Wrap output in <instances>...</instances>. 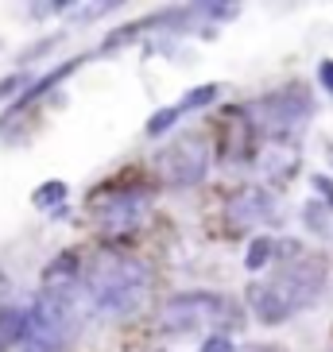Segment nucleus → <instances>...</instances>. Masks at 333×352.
<instances>
[{
  "label": "nucleus",
  "instance_id": "1",
  "mask_svg": "<svg viewBox=\"0 0 333 352\" xmlns=\"http://www.w3.org/2000/svg\"><path fill=\"white\" fill-rule=\"evenodd\" d=\"M322 294H325V263L306 256V259H294V263H283L268 279H260L248 290V302H252V314L264 325H283L287 318L310 310Z\"/></svg>",
  "mask_w": 333,
  "mask_h": 352
},
{
  "label": "nucleus",
  "instance_id": "2",
  "mask_svg": "<svg viewBox=\"0 0 333 352\" xmlns=\"http://www.w3.org/2000/svg\"><path fill=\"white\" fill-rule=\"evenodd\" d=\"M151 290V271L140 259L101 256L82 279V298L97 318H128L144 306Z\"/></svg>",
  "mask_w": 333,
  "mask_h": 352
},
{
  "label": "nucleus",
  "instance_id": "3",
  "mask_svg": "<svg viewBox=\"0 0 333 352\" xmlns=\"http://www.w3.org/2000/svg\"><path fill=\"white\" fill-rule=\"evenodd\" d=\"M229 310V302L221 294H209V290H186V294H175L166 298V306L159 310V325L166 333H186L198 329V325H217Z\"/></svg>",
  "mask_w": 333,
  "mask_h": 352
},
{
  "label": "nucleus",
  "instance_id": "4",
  "mask_svg": "<svg viewBox=\"0 0 333 352\" xmlns=\"http://www.w3.org/2000/svg\"><path fill=\"white\" fill-rule=\"evenodd\" d=\"M159 170L171 186H198L209 170V144L202 135H182L166 144V151L159 155Z\"/></svg>",
  "mask_w": 333,
  "mask_h": 352
},
{
  "label": "nucleus",
  "instance_id": "5",
  "mask_svg": "<svg viewBox=\"0 0 333 352\" xmlns=\"http://www.w3.org/2000/svg\"><path fill=\"white\" fill-rule=\"evenodd\" d=\"M314 104H310V94L302 89V85H287V89H279V94L264 97V101H256V116H260L264 124H271L275 132H294V128H302L306 120H310Z\"/></svg>",
  "mask_w": 333,
  "mask_h": 352
},
{
  "label": "nucleus",
  "instance_id": "6",
  "mask_svg": "<svg viewBox=\"0 0 333 352\" xmlns=\"http://www.w3.org/2000/svg\"><path fill=\"white\" fill-rule=\"evenodd\" d=\"M147 197L144 194H120L109 197L105 206H97V221H101V232H136L147 217Z\"/></svg>",
  "mask_w": 333,
  "mask_h": 352
},
{
  "label": "nucleus",
  "instance_id": "7",
  "mask_svg": "<svg viewBox=\"0 0 333 352\" xmlns=\"http://www.w3.org/2000/svg\"><path fill=\"white\" fill-rule=\"evenodd\" d=\"M275 217H279V209H275V197L268 190H244L229 201V221H237V225L260 228V225H271Z\"/></svg>",
  "mask_w": 333,
  "mask_h": 352
},
{
  "label": "nucleus",
  "instance_id": "8",
  "mask_svg": "<svg viewBox=\"0 0 333 352\" xmlns=\"http://www.w3.org/2000/svg\"><path fill=\"white\" fill-rule=\"evenodd\" d=\"M28 325H32V310H23V306H0V344L28 341Z\"/></svg>",
  "mask_w": 333,
  "mask_h": 352
},
{
  "label": "nucleus",
  "instance_id": "9",
  "mask_svg": "<svg viewBox=\"0 0 333 352\" xmlns=\"http://www.w3.org/2000/svg\"><path fill=\"white\" fill-rule=\"evenodd\" d=\"M74 275H78V256H74V252H58V256H54V263H47V267H43V287L51 290L54 283H66V279L74 283Z\"/></svg>",
  "mask_w": 333,
  "mask_h": 352
},
{
  "label": "nucleus",
  "instance_id": "10",
  "mask_svg": "<svg viewBox=\"0 0 333 352\" xmlns=\"http://www.w3.org/2000/svg\"><path fill=\"white\" fill-rule=\"evenodd\" d=\"M74 70H78V58H74V63H66V66H58V70H54L51 78H43V82H35L32 89H28V94H23L20 101H16V109H28V104H32L35 97H39V94H47V89H51L54 82H63L66 74H74Z\"/></svg>",
  "mask_w": 333,
  "mask_h": 352
},
{
  "label": "nucleus",
  "instance_id": "11",
  "mask_svg": "<svg viewBox=\"0 0 333 352\" xmlns=\"http://www.w3.org/2000/svg\"><path fill=\"white\" fill-rule=\"evenodd\" d=\"M178 116H182V104H171V109H159V113H151V120H147V135H151V140L166 135L171 128L178 124Z\"/></svg>",
  "mask_w": 333,
  "mask_h": 352
},
{
  "label": "nucleus",
  "instance_id": "12",
  "mask_svg": "<svg viewBox=\"0 0 333 352\" xmlns=\"http://www.w3.org/2000/svg\"><path fill=\"white\" fill-rule=\"evenodd\" d=\"M271 252H275V240H271V236H256V240L248 244V259H244V267H248V271L268 267V263H271Z\"/></svg>",
  "mask_w": 333,
  "mask_h": 352
},
{
  "label": "nucleus",
  "instance_id": "13",
  "mask_svg": "<svg viewBox=\"0 0 333 352\" xmlns=\"http://www.w3.org/2000/svg\"><path fill=\"white\" fill-rule=\"evenodd\" d=\"M217 94H221L217 85H198V89H190L178 104H182V113H190V109H206L209 101H217Z\"/></svg>",
  "mask_w": 333,
  "mask_h": 352
},
{
  "label": "nucleus",
  "instance_id": "14",
  "mask_svg": "<svg viewBox=\"0 0 333 352\" xmlns=\"http://www.w3.org/2000/svg\"><path fill=\"white\" fill-rule=\"evenodd\" d=\"M63 197H66V182H43V186L35 190L32 201H35L39 209H51V206H58Z\"/></svg>",
  "mask_w": 333,
  "mask_h": 352
},
{
  "label": "nucleus",
  "instance_id": "15",
  "mask_svg": "<svg viewBox=\"0 0 333 352\" xmlns=\"http://www.w3.org/2000/svg\"><path fill=\"white\" fill-rule=\"evenodd\" d=\"M306 225L314 228V232H330V213H325L322 206H306Z\"/></svg>",
  "mask_w": 333,
  "mask_h": 352
},
{
  "label": "nucleus",
  "instance_id": "16",
  "mask_svg": "<svg viewBox=\"0 0 333 352\" xmlns=\"http://www.w3.org/2000/svg\"><path fill=\"white\" fill-rule=\"evenodd\" d=\"M202 352H233V341L225 337V333H213V337H206Z\"/></svg>",
  "mask_w": 333,
  "mask_h": 352
},
{
  "label": "nucleus",
  "instance_id": "17",
  "mask_svg": "<svg viewBox=\"0 0 333 352\" xmlns=\"http://www.w3.org/2000/svg\"><path fill=\"white\" fill-rule=\"evenodd\" d=\"M318 82L333 94V58H322V63H318Z\"/></svg>",
  "mask_w": 333,
  "mask_h": 352
},
{
  "label": "nucleus",
  "instance_id": "18",
  "mask_svg": "<svg viewBox=\"0 0 333 352\" xmlns=\"http://www.w3.org/2000/svg\"><path fill=\"white\" fill-rule=\"evenodd\" d=\"M23 82H28V78H23V74H12V78H4V82H0V97L16 94V89H20Z\"/></svg>",
  "mask_w": 333,
  "mask_h": 352
},
{
  "label": "nucleus",
  "instance_id": "19",
  "mask_svg": "<svg viewBox=\"0 0 333 352\" xmlns=\"http://www.w3.org/2000/svg\"><path fill=\"white\" fill-rule=\"evenodd\" d=\"M314 190H318V194H325V201L333 206V178L318 175V178H314Z\"/></svg>",
  "mask_w": 333,
  "mask_h": 352
},
{
  "label": "nucleus",
  "instance_id": "20",
  "mask_svg": "<svg viewBox=\"0 0 333 352\" xmlns=\"http://www.w3.org/2000/svg\"><path fill=\"white\" fill-rule=\"evenodd\" d=\"M4 287H8V279H4V271H0V290H4Z\"/></svg>",
  "mask_w": 333,
  "mask_h": 352
},
{
  "label": "nucleus",
  "instance_id": "21",
  "mask_svg": "<svg viewBox=\"0 0 333 352\" xmlns=\"http://www.w3.org/2000/svg\"><path fill=\"white\" fill-rule=\"evenodd\" d=\"M252 352H275V349H252Z\"/></svg>",
  "mask_w": 333,
  "mask_h": 352
},
{
  "label": "nucleus",
  "instance_id": "22",
  "mask_svg": "<svg viewBox=\"0 0 333 352\" xmlns=\"http://www.w3.org/2000/svg\"><path fill=\"white\" fill-rule=\"evenodd\" d=\"M0 349H4V344H0Z\"/></svg>",
  "mask_w": 333,
  "mask_h": 352
}]
</instances>
